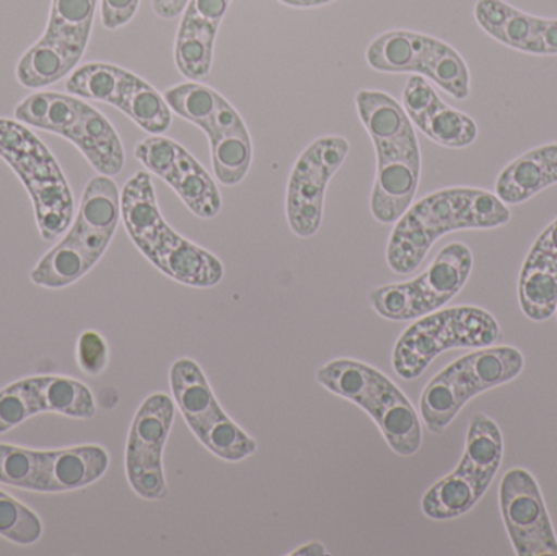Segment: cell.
Instances as JSON below:
<instances>
[{"instance_id":"obj_1","label":"cell","mask_w":557,"mask_h":556,"mask_svg":"<svg viewBox=\"0 0 557 556\" xmlns=\"http://www.w3.org/2000/svg\"><path fill=\"white\" fill-rule=\"evenodd\" d=\"M357 113L376 150L370 212L380 224H396L411 208L421 178V149L405 108L385 91L360 90Z\"/></svg>"},{"instance_id":"obj_2","label":"cell","mask_w":557,"mask_h":556,"mask_svg":"<svg viewBox=\"0 0 557 556\" xmlns=\"http://www.w3.org/2000/svg\"><path fill=\"white\" fill-rule=\"evenodd\" d=\"M510 218L506 202L486 189L461 186L431 193L396 222L386 247V263L396 274L414 273L445 234L496 228Z\"/></svg>"},{"instance_id":"obj_3","label":"cell","mask_w":557,"mask_h":556,"mask_svg":"<svg viewBox=\"0 0 557 556\" xmlns=\"http://www.w3.org/2000/svg\"><path fill=\"white\" fill-rule=\"evenodd\" d=\"M121 218L140 254L166 276L201 289L221 283L222 261L176 234L162 218L150 173L137 172L127 180L121 193Z\"/></svg>"},{"instance_id":"obj_4","label":"cell","mask_w":557,"mask_h":556,"mask_svg":"<svg viewBox=\"0 0 557 556\" xmlns=\"http://www.w3.org/2000/svg\"><path fill=\"white\" fill-rule=\"evenodd\" d=\"M121 219V193L111 176L91 178L82 193L77 218L61 242L33 268L36 286L62 289L84 277L113 240Z\"/></svg>"},{"instance_id":"obj_5","label":"cell","mask_w":557,"mask_h":556,"mask_svg":"<svg viewBox=\"0 0 557 556\" xmlns=\"http://www.w3.org/2000/svg\"><path fill=\"white\" fill-rule=\"evenodd\" d=\"M317 382L362 408L375 421L393 453L411 457L421 449L418 411L401 388L379 369L356 359H334L318 369Z\"/></svg>"},{"instance_id":"obj_6","label":"cell","mask_w":557,"mask_h":556,"mask_svg":"<svg viewBox=\"0 0 557 556\" xmlns=\"http://www.w3.org/2000/svg\"><path fill=\"white\" fill-rule=\"evenodd\" d=\"M0 159L29 193L42 240L64 234L74 221V196L51 150L25 124L0 118Z\"/></svg>"},{"instance_id":"obj_7","label":"cell","mask_w":557,"mask_h":556,"mask_svg":"<svg viewBox=\"0 0 557 556\" xmlns=\"http://www.w3.org/2000/svg\"><path fill=\"white\" fill-rule=\"evenodd\" d=\"M15 120L71 140L100 175L123 172V143L107 116L74 95L38 91L20 101Z\"/></svg>"},{"instance_id":"obj_8","label":"cell","mask_w":557,"mask_h":556,"mask_svg":"<svg viewBox=\"0 0 557 556\" xmlns=\"http://www.w3.org/2000/svg\"><path fill=\"white\" fill-rule=\"evenodd\" d=\"M499 322L481 307L458 306L416 320L393 349L392 365L405 381H416L448 349L490 348L503 342Z\"/></svg>"},{"instance_id":"obj_9","label":"cell","mask_w":557,"mask_h":556,"mask_svg":"<svg viewBox=\"0 0 557 556\" xmlns=\"http://www.w3.org/2000/svg\"><path fill=\"white\" fill-rule=\"evenodd\" d=\"M523 368L525 359L513 346H490L461 356L425 385L419 400L422 421L441 434L471 398L513 381Z\"/></svg>"},{"instance_id":"obj_10","label":"cell","mask_w":557,"mask_h":556,"mask_svg":"<svg viewBox=\"0 0 557 556\" xmlns=\"http://www.w3.org/2000/svg\"><path fill=\"white\" fill-rule=\"evenodd\" d=\"M503 457L500 428L486 415H474L457 469L432 485L422 498L424 516L432 521H450L467 515L490 489Z\"/></svg>"},{"instance_id":"obj_11","label":"cell","mask_w":557,"mask_h":556,"mask_svg":"<svg viewBox=\"0 0 557 556\" xmlns=\"http://www.w3.org/2000/svg\"><path fill=\"white\" fill-rule=\"evenodd\" d=\"M473 271V254L461 242L445 245L428 270L406 283L370 291L369 304L383 319L409 322L437 312L458 296Z\"/></svg>"},{"instance_id":"obj_12","label":"cell","mask_w":557,"mask_h":556,"mask_svg":"<svg viewBox=\"0 0 557 556\" xmlns=\"http://www.w3.org/2000/svg\"><path fill=\"white\" fill-rule=\"evenodd\" d=\"M170 387L186 424L209 453L227 462H240L257 453V441L225 413L195 359L173 362Z\"/></svg>"},{"instance_id":"obj_13","label":"cell","mask_w":557,"mask_h":556,"mask_svg":"<svg viewBox=\"0 0 557 556\" xmlns=\"http://www.w3.org/2000/svg\"><path fill=\"white\" fill-rule=\"evenodd\" d=\"M97 5L98 0H52L45 35L16 64L23 87H49L77 67L90 41Z\"/></svg>"},{"instance_id":"obj_14","label":"cell","mask_w":557,"mask_h":556,"mask_svg":"<svg viewBox=\"0 0 557 556\" xmlns=\"http://www.w3.org/2000/svg\"><path fill=\"white\" fill-rule=\"evenodd\" d=\"M370 67L388 74L424 75L455 100L470 97V69L450 45L408 29H393L373 39L367 48Z\"/></svg>"},{"instance_id":"obj_15","label":"cell","mask_w":557,"mask_h":556,"mask_svg":"<svg viewBox=\"0 0 557 556\" xmlns=\"http://www.w3.org/2000/svg\"><path fill=\"white\" fill-rule=\"evenodd\" d=\"M65 88L71 95L113 104L146 133L160 136L172 126V108L165 98L149 82L117 65H82L72 72Z\"/></svg>"},{"instance_id":"obj_16","label":"cell","mask_w":557,"mask_h":556,"mask_svg":"<svg viewBox=\"0 0 557 556\" xmlns=\"http://www.w3.org/2000/svg\"><path fill=\"white\" fill-rule=\"evenodd\" d=\"M175 421V400L169 394L149 395L136 411L126 444V475L143 499L159 502L169 495L163 449Z\"/></svg>"},{"instance_id":"obj_17","label":"cell","mask_w":557,"mask_h":556,"mask_svg":"<svg viewBox=\"0 0 557 556\" xmlns=\"http://www.w3.org/2000/svg\"><path fill=\"white\" fill-rule=\"evenodd\" d=\"M350 146L341 136H324L301 152L292 169L287 185V222L297 237L310 238L323 222L324 193L341 169Z\"/></svg>"},{"instance_id":"obj_18","label":"cell","mask_w":557,"mask_h":556,"mask_svg":"<svg viewBox=\"0 0 557 556\" xmlns=\"http://www.w3.org/2000/svg\"><path fill=\"white\" fill-rule=\"evenodd\" d=\"M500 512L519 556H557V539L542 490L525 469L506 473L499 489Z\"/></svg>"},{"instance_id":"obj_19","label":"cell","mask_w":557,"mask_h":556,"mask_svg":"<svg viewBox=\"0 0 557 556\" xmlns=\"http://www.w3.org/2000/svg\"><path fill=\"white\" fill-rule=\"evenodd\" d=\"M478 25L507 48L533 55H557V18L530 15L506 0H478Z\"/></svg>"},{"instance_id":"obj_20","label":"cell","mask_w":557,"mask_h":556,"mask_svg":"<svg viewBox=\"0 0 557 556\" xmlns=\"http://www.w3.org/2000/svg\"><path fill=\"white\" fill-rule=\"evenodd\" d=\"M403 108L429 139L451 149H465L478 139L473 118L448 107L422 75H412L403 91Z\"/></svg>"},{"instance_id":"obj_21","label":"cell","mask_w":557,"mask_h":556,"mask_svg":"<svg viewBox=\"0 0 557 556\" xmlns=\"http://www.w3.org/2000/svg\"><path fill=\"white\" fill-rule=\"evenodd\" d=\"M519 300L533 322H545L557 307V219L539 235L519 277Z\"/></svg>"},{"instance_id":"obj_22","label":"cell","mask_w":557,"mask_h":556,"mask_svg":"<svg viewBox=\"0 0 557 556\" xmlns=\"http://www.w3.org/2000/svg\"><path fill=\"white\" fill-rule=\"evenodd\" d=\"M225 15V10L205 0H189L186 5L176 35L175 62L189 81H205L211 74L215 38Z\"/></svg>"},{"instance_id":"obj_23","label":"cell","mask_w":557,"mask_h":556,"mask_svg":"<svg viewBox=\"0 0 557 556\" xmlns=\"http://www.w3.org/2000/svg\"><path fill=\"white\" fill-rule=\"evenodd\" d=\"M208 137L215 178L225 186L244 182L253 160V144L247 124L222 95Z\"/></svg>"},{"instance_id":"obj_24","label":"cell","mask_w":557,"mask_h":556,"mask_svg":"<svg viewBox=\"0 0 557 556\" xmlns=\"http://www.w3.org/2000/svg\"><path fill=\"white\" fill-rule=\"evenodd\" d=\"M557 183V143L517 157L497 176L496 196L506 205L529 201Z\"/></svg>"},{"instance_id":"obj_25","label":"cell","mask_w":557,"mask_h":556,"mask_svg":"<svg viewBox=\"0 0 557 556\" xmlns=\"http://www.w3.org/2000/svg\"><path fill=\"white\" fill-rule=\"evenodd\" d=\"M165 180L183 199L189 211L201 219H214L221 212L222 198L218 185L205 166L185 149H176L172 166L163 173Z\"/></svg>"},{"instance_id":"obj_26","label":"cell","mask_w":557,"mask_h":556,"mask_svg":"<svg viewBox=\"0 0 557 556\" xmlns=\"http://www.w3.org/2000/svg\"><path fill=\"white\" fill-rule=\"evenodd\" d=\"M32 379L39 413L64 415L77 420H90L97 413L94 394L87 385L62 375H35Z\"/></svg>"},{"instance_id":"obj_27","label":"cell","mask_w":557,"mask_h":556,"mask_svg":"<svg viewBox=\"0 0 557 556\" xmlns=\"http://www.w3.org/2000/svg\"><path fill=\"white\" fill-rule=\"evenodd\" d=\"M219 97H221L219 91L198 84V82L176 85V87L169 88L163 95L166 103L176 114L191 121L193 124L201 127L206 134L211 133L212 124H214Z\"/></svg>"},{"instance_id":"obj_28","label":"cell","mask_w":557,"mask_h":556,"mask_svg":"<svg viewBox=\"0 0 557 556\" xmlns=\"http://www.w3.org/2000/svg\"><path fill=\"white\" fill-rule=\"evenodd\" d=\"M42 535V522L28 506L0 492V538L28 547Z\"/></svg>"},{"instance_id":"obj_29","label":"cell","mask_w":557,"mask_h":556,"mask_svg":"<svg viewBox=\"0 0 557 556\" xmlns=\"http://www.w3.org/2000/svg\"><path fill=\"white\" fill-rule=\"evenodd\" d=\"M78 368L87 375H100L108 368L110 348L107 339L94 330H87L78 336L77 342Z\"/></svg>"},{"instance_id":"obj_30","label":"cell","mask_w":557,"mask_h":556,"mask_svg":"<svg viewBox=\"0 0 557 556\" xmlns=\"http://www.w3.org/2000/svg\"><path fill=\"white\" fill-rule=\"evenodd\" d=\"M22 382L16 381L0 391V434L12 431L29 420Z\"/></svg>"},{"instance_id":"obj_31","label":"cell","mask_w":557,"mask_h":556,"mask_svg":"<svg viewBox=\"0 0 557 556\" xmlns=\"http://www.w3.org/2000/svg\"><path fill=\"white\" fill-rule=\"evenodd\" d=\"M140 0H101V23L104 28L117 29L136 16Z\"/></svg>"},{"instance_id":"obj_32","label":"cell","mask_w":557,"mask_h":556,"mask_svg":"<svg viewBox=\"0 0 557 556\" xmlns=\"http://www.w3.org/2000/svg\"><path fill=\"white\" fill-rule=\"evenodd\" d=\"M188 2L189 0H152V9L162 18L172 20L185 12Z\"/></svg>"},{"instance_id":"obj_33","label":"cell","mask_w":557,"mask_h":556,"mask_svg":"<svg viewBox=\"0 0 557 556\" xmlns=\"http://www.w3.org/2000/svg\"><path fill=\"white\" fill-rule=\"evenodd\" d=\"M326 547L320 542H310V544L301 545L297 551L290 552L288 555L294 556H323L326 555Z\"/></svg>"},{"instance_id":"obj_34","label":"cell","mask_w":557,"mask_h":556,"mask_svg":"<svg viewBox=\"0 0 557 556\" xmlns=\"http://www.w3.org/2000/svg\"><path fill=\"white\" fill-rule=\"evenodd\" d=\"M287 7L294 9H314V7L326 5V3L334 2V0H278Z\"/></svg>"},{"instance_id":"obj_35","label":"cell","mask_w":557,"mask_h":556,"mask_svg":"<svg viewBox=\"0 0 557 556\" xmlns=\"http://www.w3.org/2000/svg\"><path fill=\"white\" fill-rule=\"evenodd\" d=\"M556 316H557V307H556Z\"/></svg>"}]
</instances>
